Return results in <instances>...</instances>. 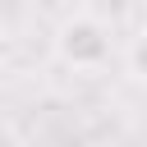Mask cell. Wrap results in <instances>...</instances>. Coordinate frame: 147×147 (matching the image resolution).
I'll list each match as a JSON object with an SVG mask.
<instances>
[{
  "mask_svg": "<svg viewBox=\"0 0 147 147\" xmlns=\"http://www.w3.org/2000/svg\"><path fill=\"white\" fill-rule=\"evenodd\" d=\"M110 28L96 18V14H69L60 28H55V55L60 64L78 69V74H92L110 60Z\"/></svg>",
  "mask_w": 147,
  "mask_h": 147,
  "instance_id": "1",
  "label": "cell"
}]
</instances>
